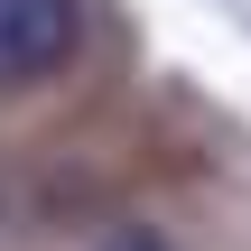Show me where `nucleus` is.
Segmentation results:
<instances>
[{
  "mask_svg": "<svg viewBox=\"0 0 251 251\" xmlns=\"http://www.w3.org/2000/svg\"><path fill=\"white\" fill-rule=\"evenodd\" d=\"M102 251H177V242H168V233H149V224H130V233H112Z\"/></svg>",
  "mask_w": 251,
  "mask_h": 251,
  "instance_id": "obj_2",
  "label": "nucleus"
},
{
  "mask_svg": "<svg viewBox=\"0 0 251 251\" xmlns=\"http://www.w3.org/2000/svg\"><path fill=\"white\" fill-rule=\"evenodd\" d=\"M84 37V0H0V93L47 84Z\"/></svg>",
  "mask_w": 251,
  "mask_h": 251,
  "instance_id": "obj_1",
  "label": "nucleus"
}]
</instances>
